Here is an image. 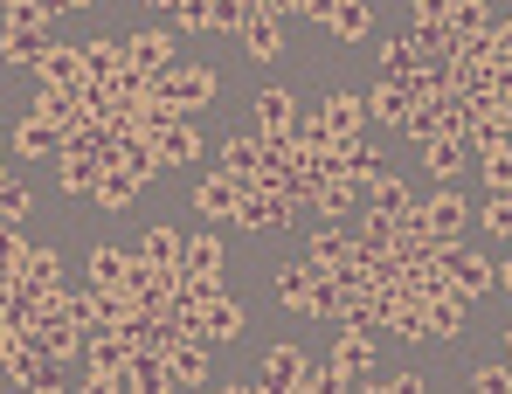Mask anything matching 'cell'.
Wrapping results in <instances>:
<instances>
[{"mask_svg":"<svg viewBox=\"0 0 512 394\" xmlns=\"http://www.w3.org/2000/svg\"><path fill=\"white\" fill-rule=\"evenodd\" d=\"M84 388L104 394V388H125V367H132V353H125V339H118V325H104V332H90L84 339Z\"/></svg>","mask_w":512,"mask_h":394,"instance_id":"obj_1","label":"cell"},{"mask_svg":"<svg viewBox=\"0 0 512 394\" xmlns=\"http://www.w3.org/2000/svg\"><path fill=\"white\" fill-rule=\"evenodd\" d=\"M326 367H333V388H374V332L346 325L340 346L326 353Z\"/></svg>","mask_w":512,"mask_h":394,"instance_id":"obj_2","label":"cell"},{"mask_svg":"<svg viewBox=\"0 0 512 394\" xmlns=\"http://www.w3.org/2000/svg\"><path fill=\"white\" fill-rule=\"evenodd\" d=\"M187 201H194V215H201V222H236V208H243V180H236L229 166H215V173H201V180H194V194H187Z\"/></svg>","mask_w":512,"mask_h":394,"instance_id":"obj_3","label":"cell"},{"mask_svg":"<svg viewBox=\"0 0 512 394\" xmlns=\"http://www.w3.org/2000/svg\"><path fill=\"white\" fill-rule=\"evenodd\" d=\"M450 291H464L478 305L485 291H499V263L485 249H471V242H450Z\"/></svg>","mask_w":512,"mask_h":394,"instance_id":"obj_4","label":"cell"},{"mask_svg":"<svg viewBox=\"0 0 512 394\" xmlns=\"http://www.w3.org/2000/svg\"><path fill=\"white\" fill-rule=\"evenodd\" d=\"M423 229H429V242H464V229H471V201L450 194V180H443L436 194H423Z\"/></svg>","mask_w":512,"mask_h":394,"instance_id":"obj_5","label":"cell"},{"mask_svg":"<svg viewBox=\"0 0 512 394\" xmlns=\"http://www.w3.org/2000/svg\"><path fill=\"white\" fill-rule=\"evenodd\" d=\"M160 83H167V97L180 104V111H194L201 118V104H215V70L208 63H173V70H160Z\"/></svg>","mask_w":512,"mask_h":394,"instance_id":"obj_6","label":"cell"},{"mask_svg":"<svg viewBox=\"0 0 512 394\" xmlns=\"http://www.w3.org/2000/svg\"><path fill=\"white\" fill-rule=\"evenodd\" d=\"M305 208H312V215H319V222H346V215H360V180H353V173H326V180H319V187H312V201H305Z\"/></svg>","mask_w":512,"mask_h":394,"instance_id":"obj_7","label":"cell"},{"mask_svg":"<svg viewBox=\"0 0 512 394\" xmlns=\"http://www.w3.org/2000/svg\"><path fill=\"white\" fill-rule=\"evenodd\" d=\"M409 111H416V90H409L402 77H381V83H367V118H374V125L402 132V125H409Z\"/></svg>","mask_w":512,"mask_h":394,"instance_id":"obj_8","label":"cell"},{"mask_svg":"<svg viewBox=\"0 0 512 394\" xmlns=\"http://www.w3.org/2000/svg\"><path fill=\"white\" fill-rule=\"evenodd\" d=\"M84 325H77V318L70 312H49V318H35V346H42V353H49V360H84Z\"/></svg>","mask_w":512,"mask_h":394,"instance_id":"obj_9","label":"cell"},{"mask_svg":"<svg viewBox=\"0 0 512 394\" xmlns=\"http://www.w3.org/2000/svg\"><path fill=\"white\" fill-rule=\"evenodd\" d=\"M208 353H215V339H173L167 381L173 388H208Z\"/></svg>","mask_w":512,"mask_h":394,"instance_id":"obj_10","label":"cell"},{"mask_svg":"<svg viewBox=\"0 0 512 394\" xmlns=\"http://www.w3.org/2000/svg\"><path fill=\"white\" fill-rule=\"evenodd\" d=\"M125 63L146 70V77L173 70V28H139V35H125Z\"/></svg>","mask_w":512,"mask_h":394,"instance_id":"obj_11","label":"cell"},{"mask_svg":"<svg viewBox=\"0 0 512 394\" xmlns=\"http://www.w3.org/2000/svg\"><path fill=\"white\" fill-rule=\"evenodd\" d=\"M243 49H250V63H277V56H284V28H277V14L256 7V0H250V14H243Z\"/></svg>","mask_w":512,"mask_h":394,"instance_id":"obj_12","label":"cell"},{"mask_svg":"<svg viewBox=\"0 0 512 394\" xmlns=\"http://www.w3.org/2000/svg\"><path fill=\"white\" fill-rule=\"evenodd\" d=\"M14 291H63V256L42 249V242H28V256L14 270Z\"/></svg>","mask_w":512,"mask_h":394,"instance_id":"obj_13","label":"cell"},{"mask_svg":"<svg viewBox=\"0 0 512 394\" xmlns=\"http://www.w3.org/2000/svg\"><path fill=\"white\" fill-rule=\"evenodd\" d=\"M319 118H326L340 139H353V132H367V97L340 83V90H326V97H319Z\"/></svg>","mask_w":512,"mask_h":394,"instance_id":"obj_14","label":"cell"},{"mask_svg":"<svg viewBox=\"0 0 512 394\" xmlns=\"http://www.w3.org/2000/svg\"><path fill=\"white\" fill-rule=\"evenodd\" d=\"M153 146H160L167 166H194V159H201V125H194V111H180L167 132H153Z\"/></svg>","mask_w":512,"mask_h":394,"instance_id":"obj_15","label":"cell"},{"mask_svg":"<svg viewBox=\"0 0 512 394\" xmlns=\"http://www.w3.org/2000/svg\"><path fill=\"white\" fill-rule=\"evenodd\" d=\"M14 153H21V159H56V153H63V125H49V118L28 111V118L14 125Z\"/></svg>","mask_w":512,"mask_h":394,"instance_id":"obj_16","label":"cell"},{"mask_svg":"<svg viewBox=\"0 0 512 394\" xmlns=\"http://www.w3.org/2000/svg\"><path fill=\"white\" fill-rule=\"evenodd\" d=\"M298 125V97L284 83H263L256 90V132H291Z\"/></svg>","mask_w":512,"mask_h":394,"instance_id":"obj_17","label":"cell"},{"mask_svg":"<svg viewBox=\"0 0 512 394\" xmlns=\"http://www.w3.org/2000/svg\"><path fill=\"white\" fill-rule=\"evenodd\" d=\"M49 42H56L49 28H0V63H14V70H35Z\"/></svg>","mask_w":512,"mask_h":394,"instance_id":"obj_18","label":"cell"},{"mask_svg":"<svg viewBox=\"0 0 512 394\" xmlns=\"http://www.w3.org/2000/svg\"><path fill=\"white\" fill-rule=\"evenodd\" d=\"M97 180H104L97 153H56V187L63 194H97Z\"/></svg>","mask_w":512,"mask_h":394,"instance_id":"obj_19","label":"cell"},{"mask_svg":"<svg viewBox=\"0 0 512 394\" xmlns=\"http://www.w3.org/2000/svg\"><path fill=\"white\" fill-rule=\"evenodd\" d=\"M222 256H229V249H222L215 229H201V236L180 242V270H187V277H222Z\"/></svg>","mask_w":512,"mask_h":394,"instance_id":"obj_20","label":"cell"},{"mask_svg":"<svg viewBox=\"0 0 512 394\" xmlns=\"http://www.w3.org/2000/svg\"><path fill=\"white\" fill-rule=\"evenodd\" d=\"M77 111H84L77 83H42V77H35V118H49V125H70Z\"/></svg>","mask_w":512,"mask_h":394,"instance_id":"obj_21","label":"cell"},{"mask_svg":"<svg viewBox=\"0 0 512 394\" xmlns=\"http://www.w3.org/2000/svg\"><path fill=\"white\" fill-rule=\"evenodd\" d=\"M125 263H132V249H118V242H90L84 277H90V284H104V291H118V284H125Z\"/></svg>","mask_w":512,"mask_h":394,"instance_id":"obj_22","label":"cell"},{"mask_svg":"<svg viewBox=\"0 0 512 394\" xmlns=\"http://www.w3.org/2000/svg\"><path fill=\"white\" fill-rule=\"evenodd\" d=\"M346 256H353V236H340L333 222L312 229V242H305V270H340Z\"/></svg>","mask_w":512,"mask_h":394,"instance_id":"obj_23","label":"cell"},{"mask_svg":"<svg viewBox=\"0 0 512 394\" xmlns=\"http://www.w3.org/2000/svg\"><path fill=\"white\" fill-rule=\"evenodd\" d=\"M35 77H42V83H84V49L49 42V49H42V63H35Z\"/></svg>","mask_w":512,"mask_h":394,"instance_id":"obj_24","label":"cell"},{"mask_svg":"<svg viewBox=\"0 0 512 394\" xmlns=\"http://www.w3.org/2000/svg\"><path fill=\"white\" fill-rule=\"evenodd\" d=\"M464 318H471V298H464V291L429 298V339H457V332H464Z\"/></svg>","mask_w":512,"mask_h":394,"instance_id":"obj_25","label":"cell"},{"mask_svg":"<svg viewBox=\"0 0 512 394\" xmlns=\"http://www.w3.org/2000/svg\"><path fill=\"white\" fill-rule=\"evenodd\" d=\"M132 194H146V187H139L125 166H104V180H97V194H90V201H97L104 215H125V208H132Z\"/></svg>","mask_w":512,"mask_h":394,"instance_id":"obj_26","label":"cell"},{"mask_svg":"<svg viewBox=\"0 0 512 394\" xmlns=\"http://www.w3.org/2000/svg\"><path fill=\"white\" fill-rule=\"evenodd\" d=\"M222 166H229L236 180H256V166H263V132H236V139H222Z\"/></svg>","mask_w":512,"mask_h":394,"instance_id":"obj_27","label":"cell"},{"mask_svg":"<svg viewBox=\"0 0 512 394\" xmlns=\"http://www.w3.org/2000/svg\"><path fill=\"white\" fill-rule=\"evenodd\" d=\"M340 166H346V173H353V180H360V187H367V180H374V173H381L388 159H381V146H374L367 132H353V139H346V146H340Z\"/></svg>","mask_w":512,"mask_h":394,"instance_id":"obj_28","label":"cell"},{"mask_svg":"<svg viewBox=\"0 0 512 394\" xmlns=\"http://www.w3.org/2000/svg\"><path fill=\"white\" fill-rule=\"evenodd\" d=\"M305 318H346V291L333 270H312V298H305Z\"/></svg>","mask_w":512,"mask_h":394,"instance_id":"obj_29","label":"cell"},{"mask_svg":"<svg viewBox=\"0 0 512 394\" xmlns=\"http://www.w3.org/2000/svg\"><path fill=\"white\" fill-rule=\"evenodd\" d=\"M464 139H423V166H429V180H457L464 173Z\"/></svg>","mask_w":512,"mask_h":394,"instance_id":"obj_30","label":"cell"},{"mask_svg":"<svg viewBox=\"0 0 512 394\" xmlns=\"http://www.w3.org/2000/svg\"><path fill=\"white\" fill-rule=\"evenodd\" d=\"M118 166H125L139 187H153V173H160L167 159H160V146H153V139H125V146H118Z\"/></svg>","mask_w":512,"mask_h":394,"instance_id":"obj_31","label":"cell"},{"mask_svg":"<svg viewBox=\"0 0 512 394\" xmlns=\"http://www.w3.org/2000/svg\"><path fill=\"white\" fill-rule=\"evenodd\" d=\"M326 28H333L340 42H367V28H374V0H340Z\"/></svg>","mask_w":512,"mask_h":394,"instance_id":"obj_32","label":"cell"},{"mask_svg":"<svg viewBox=\"0 0 512 394\" xmlns=\"http://www.w3.org/2000/svg\"><path fill=\"white\" fill-rule=\"evenodd\" d=\"M298 360H305L298 346H270L263 367H256V388H291V381H298Z\"/></svg>","mask_w":512,"mask_h":394,"instance_id":"obj_33","label":"cell"},{"mask_svg":"<svg viewBox=\"0 0 512 394\" xmlns=\"http://www.w3.org/2000/svg\"><path fill=\"white\" fill-rule=\"evenodd\" d=\"M450 35H457V42L492 35V7H485V0H450Z\"/></svg>","mask_w":512,"mask_h":394,"instance_id":"obj_34","label":"cell"},{"mask_svg":"<svg viewBox=\"0 0 512 394\" xmlns=\"http://www.w3.org/2000/svg\"><path fill=\"white\" fill-rule=\"evenodd\" d=\"M305 298H312V270H305V263H284V270H277V305L305 318Z\"/></svg>","mask_w":512,"mask_h":394,"instance_id":"obj_35","label":"cell"},{"mask_svg":"<svg viewBox=\"0 0 512 394\" xmlns=\"http://www.w3.org/2000/svg\"><path fill=\"white\" fill-rule=\"evenodd\" d=\"M118 70H125V42H111V35H90L84 77H118Z\"/></svg>","mask_w":512,"mask_h":394,"instance_id":"obj_36","label":"cell"},{"mask_svg":"<svg viewBox=\"0 0 512 394\" xmlns=\"http://www.w3.org/2000/svg\"><path fill=\"white\" fill-rule=\"evenodd\" d=\"M180 229H167V222H153V229H146V236H139V256H146V263H180Z\"/></svg>","mask_w":512,"mask_h":394,"instance_id":"obj_37","label":"cell"},{"mask_svg":"<svg viewBox=\"0 0 512 394\" xmlns=\"http://www.w3.org/2000/svg\"><path fill=\"white\" fill-rule=\"evenodd\" d=\"M416 56H423V63H450V56H457L450 21H429V28H416Z\"/></svg>","mask_w":512,"mask_h":394,"instance_id":"obj_38","label":"cell"},{"mask_svg":"<svg viewBox=\"0 0 512 394\" xmlns=\"http://www.w3.org/2000/svg\"><path fill=\"white\" fill-rule=\"evenodd\" d=\"M236 332H243V305H236V298H229V291H222V298H215V305H208V339H215V346H222V339H236Z\"/></svg>","mask_w":512,"mask_h":394,"instance_id":"obj_39","label":"cell"},{"mask_svg":"<svg viewBox=\"0 0 512 394\" xmlns=\"http://www.w3.org/2000/svg\"><path fill=\"white\" fill-rule=\"evenodd\" d=\"M416 63H423V56H416V35H395V42L381 49V77H416Z\"/></svg>","mask_w":512,"mask_h":394,"instance_id":"obj_40","label":"cell"},{"mask_svg":"<svg viewBox=\"0 0 512 394\" xmlns=\"http://www.w3.org/2000/svg\"><path fill=\"white\" fill-rule=\"evenodd\" d=\"M250 0H208V35H243Z\"/></svg>","mask_w":512,"mask_h":394,"instance_id":"obj_41","label":"cell"},{"mask_svg":"<svg viewBox=\"0 0 512 394\" xmlns=\"http://www.w3.org/2000/svg\"><path fill=\"white\" fill-rule=\"evenodd\" d=\"M478 222H485L492 242H512V194H492V201L478 208Z\"/></svg>","mask_w":512,"mask_h":394,"instance_id":"obj_42","label":"cell"},{"mask_svg":"<svg viewBox=\"0 0 512 394\" xmlns=\"http://www.w3.org/2000/svg\"><path fill=\"white\" fill-rule=\"evenodd\" d=\"M28 208H35V194H28L21 180H0V222H14V229H21V222H28Z\"/></svg>","mask_w":512,"mask_h":394,"instance_id":"obj_43","label":"cell"},{"mask_svg":"<svg viewBox=\"0 0 512 394\" xmlns=\"http://www.w3.org/2000/svg\"><path fill=\"white\" fill-rule=\"evenodd\" d=\"M326 388H333V367L305 353V360H298V381H291V394H326Z\"/></svg>","mask_w":512,"mask_h":394,"instance_id":"obj_44","label":"cell"},{"mask_svg":"<svg viewBox=\"0 0 512 394\" xmlns=\"http://www.w3.org/2000/svg\"><path fill=\"white\" fill-rule=\"evenodd\" d=\"M478 173H485V194H512V146L492 159H478Z\"/></svg>","mask_w":512,"mask_h":394,"instance_id":"obj_45","label":"cell"},{"mask_svg":"<svg viewBox=\"0 0 512 394\" xmlns=\"http://www.w3.org/2000/svg\"><path fill=\"white\" fill-rule=\"evenodd\" d=\"M173 35H208V0H180L173 7Z\"/></svg>","mask_w":512,"mask_h":394,"instance_id":"obj_46","label":"cell"},{"mask_svg":"<svg viewBox=\"0 0 512 394\" xmlns=\"http://www.w3.org/2000/svg\"><path fill=\"white\" fill-rule=\"evenodd\" d=\"M471 388H485V394L512 388V360H492V367H471Z\"/></svg>","mask_w":512,"mask_h":394,"instance_id":"obj_47","label":"cell"},{"mask_svg":"<svg viewBox=\"0 0 512 394\" xmlns=\"http://www.w3.org/2000/svg\"><path fill=\"white\" fill-rule=\"evenodd\" d=\"M409 21L429 28V21H450V0H409Z\"/></svg>","mask_w":512,"mask_h":394,"instance_id":"obj_48","label":"cell"},{"mask_svg":"<svg viewBox=\"0 0 512 394\" xmlns=\"http://www.w3.org/2000/svg\"><path fill=\"white\" fill-rule=\"evenodd\" d=\"M492 49H499V63H512V14H506V21H492Z\"/></svg>","mask_w":512,"mask_h":394,"instance_id":"obj_49","label":"cell"},{"mask_svg":"<svg viewBox=\"0 0 512 394\" xmlns=\"http://www.w3.org/2000/svg\"><path fill=\"white\" fill-rule=\"evenodd\" d=\"M333 7H340V0H305V14H312V21H333Z\"/></svg>","mask_w":512,"mask_h":394,"instance_id":"obj_50","label":"cell"},{"mask_svg":"<svg viewBox=\"0 0 512 394\" xmlns=\"http://www.w3.org/2000/svg\"><path fill=\"white\" fill-rule=\"evenodd\" d=\"M14 325H28V318L14 312V305H0V339H7V332H14Z\"/></svg>","mask_w":512,"mask_h":394,"instance_id":"obj_51","label":"cell"},{"mask_svg":"<svg viewBox=\"0 0 512 394\" xmlns=\"http://www.w3.org/2000/svg\"><path fill=\"white\" fill-rule=\"evenodd\" d=\"M499 291H512V242H506V256H499Z\"/></svg>","mask_w":512,"mask_h":394,"instance_id":"obj_52","label":"cell"},{"mask_svg":"<svg viewBox=\"0 0 512 394\" xmlns=\"http://www.w3.org/2000/svg\"><path fill=\"white\" fill-rule=\"evenodd\" d=\"M499 125H506V132H512V90H506V97H499Z\"/></svg>","mask_w":512,"mask_h":394,"instance_id":"obj_53","label":"cell"},{"mask_svg":"<svg viewBox=\"0 0 512 394\" xmlns=\"http://www.w3.org/2000/svg\"><path fill=\"white\" fill-rule=\"evenodd\" d=\"M56 7H63V14H84V7H90V0H56Z\"/></svg>","mask_w":512,"mask_h":394,"instance_id":"obj_54","label":"cell"},{"mask_svg":"<svg viewBox=\"0 0 512 394\" xmlns=\"http://www.w3.org/2000/svg\"><path fill=\"white\" fill-rule=\"evenodd\" d=\"M146 7H153V14H173V7H180V0H146Z\"/></svg>","mask_w":512,"mask_h":394,"instance_id":"obj_55","label":"cell"},{"mask_svg":"<svg viewBox=\"0 0 512 394\" xmlns=\"http://www.w3.org/2000/svg\"><path fill=\"white\" fill-rule=\"evenodd\" d=\"M506 360H512V332H506Z\"/></svg>","mask_w":512,"mask_h":394,"instance_id":"obj_56","label":"cell"},{"mask_svg":"<svg viewBox=\"0 0 512 394\" xmlns=\"http://www.w3.org/2000/svg\"><path fill=\"white\" fill-rule=\"evenodd\" d=\"M0 367H7V353H0Z\"/></svg>","mask_w":512,"mask_h":394,"instance_id":"obj_57","label":"cell"},{"mask_svg":"<svg viewBox=\"0 0 512 394\" xmlns=\"http://www.w3.org/2000/svg\"><path fill=\"white\" fill-rule=\"evenodd\" d=\"M0 180H7V173H0Z\"/></svg>","mask_w":512,"mask_h":394,"instance_id":"obj_58","label":"cell"}]
</instances>
